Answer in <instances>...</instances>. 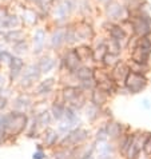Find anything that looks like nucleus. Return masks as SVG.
<instances>
[{"instance_id": "obj_1", "label": "nucleus", "mask_w": 151, "mask_h": 159, "mask_svg": "<svg viewBox=\"0 0 151 159\" xmlns=\"http://www.w3.org/2000/svg\"><path fill=\"white\" fill-rule=\"evenodd\" d=\"M78 2L79 0H60V2L54 3L51 8L50 16L57 25H66L68 17L74 12L78 11Z\"/></svg>"}, {"instance_id": "obj_2", "label": "nucleus", "mask_w": 151, "mask_h": 159, "mask_svg": "<svg viewBox=\"0 0 151 159\" xmlns=\"http://www.w3.org/2000/svg\"><path fill=\"white\" fill-rule=\"evenodd\" d=\"M103 14L106 19L114 23H122L124 20L130 19V11L123 0H112L103 7Z\"/></svg>"}, {"instance_id": "obj_3", "label": "nucleus", "mask_w": 151, "mask_h": 159, "mask_svg": "<svg viewBox=\"0 0 151 159\" xmlns=\"http://www.w3.org/2000/svg\"><path fill=\"white\" fill-rule=\"evenodd\" d=\"M151 58V36L138 38L135 47L131 50V60L136 63L149 64Z\"/></svg>"}, {"instance_id": "obj_4", "label": "nucleus", "mask_w": 151, "mask_h": 159, "mask_svg": "<svg viewBox=\"0 0 151 159\" xmlns=\"http://www.w3.org/2000/svg\"><path fill=\"white\" fill-rule=\"evenodd\" d=\"M130 23L132 35L138 38L151 36V15H131Z\"/></svg>"}, {"instance_id": "obj_5", "label": "nucleus", "mask_w": 151, "mask_h": 159, "mask_svg": "<svg viewBox=\"0 0 151 159\" xmlns=\"http://www.w3.org/2000/svg\"><path fill=\"white\" fill-rule=\"evenodd\" d=\"M124 86H126L128 92H131V94H138V92H140L142 90H144L146 86H147V78H146L144 74L131 71L126 79Z\"/></svg>"}, {"instance_id": "obj_6", "label": "nucleus", "mask_w": 151, "mask_h": 159, "mask_svg": "<svg viewBox=\"0 0 151 159\" xmlns=\"http://www.w3.org/2000/svg\"><path fill=\"white\" fill-rule=\"evenodd\" d=\"M75 28H76V35H78L79 43L94 40L95 31H94L92 24L87 19H82L80 21H76V23H75Z\"/></svg>"}, {"instance_id": "obj_7", "label": "nucleus", "mask_w": 151, "mask_h": 159, "mask_svg": "<svg viewBox=\"0 0 151 159\" xmlns=\"http://www.w3.org/2000/svg\"><path fill=\"white\" fill-rule=\"evenodd\" d=\"M62 63L64 64L66 70H67L70 74H74L79 67L83 66L82 60L79 58V55H78V52L75 48H70V50L66 51L63 59H62Z\"/></svg>"}, {"instance_id": "obj_8", "label": "nucleus", "mask_w": 151, "mask_h": 159, "mask_svg": "<svg viewBox=\"0 0 151 159\" xmlns=\"http://www.w3.org/2000/svg\"><path fill=\"white\" fill-rule=\"evenodd\" d=\"M40 68H39L38 64H28L27 67H24L23 71V76H21V87H30L35 80H38L39 76H40Z\"/></svg>"}, {"instance_id": "obj_9", "label": "nucleus", "mask_w": 151, "mask_h": 159, "mask_svg": "<svg viewBox=\"0 0 151 159\" xmlns=\"http://www.w3.org/2000/svg\"><path fill=\"white\" fill-rule=\"evenodd\" d=\"M130 72H131L130 64L124 63V61L122 60L118 66H115V67L111 70V78L114 79V82L117 83V84H124Z\"/></svg>"}, {"instance_id": "obj_10", "label": "nucleus", "mask_w": 151, "mask_h": 159, "mask_svg": "<svg viewBox=\"0 0 151 159\" xmlns=\"http://www.w3.org/2000/svg\"><path fill=\"white\" fill-rule=\"evenodd\" d=\"M63 44H66V25H57L50 36V47L59 50Z\"/></svg>"}, {"instance_id": "obj_11", "label": "nucleus", "mask_w": 151, "mask_h": 159, "mask_svg": "<svg viewBox=\"0 0 151 159\" xmlns=\"http://www.w3.org/2000/svg\"><path fill=\"white\" fill-rule=\"evenodd\" d=\"M87 135H88V132L86 130H83V129L74 130V131H71L67 136H66V139L63 140V143H62V144H63L64 147H66V144H68V146H78V144L83 143L84 140L87 139Z\"/></svg>"}, {"instance_id": "obj_12", "label": "nucleus", "mask_w": 151, "mask_h": 159, "mask_svg": "<svg viewBox=\"0 0 151 159\" xmlns=\"http://www.w3.org/2000/svg\"><path fill=\"white\" fill-rule=\"evenodd\" d=\"M0 35H2V39L4 42L11 43V44H15V43L25 39L24 31L20 28H16V30H2L0 28Z\"/></svg>"}, {"instance_id": "obj_13", "label": "nucleus", "mask_w": 151, "mask_h": 159, "mask_svg": "<svg viewBox=\"0 0 151 159\" xmlns=\"http://www.w3.org/2000/svg\"><path fill=\"white\" fill-rule=\"evenodd\" d=\"M40 12L36 8H31V7H24L23 12H21V19H23V24L27 25H36L40 20Z\"/></svg>"}, {"instance_id": "obj_14", "label": "nucleus", "mask_w": 151, "mask_h": 159, "mask_svg": "<svg viewBox=\"0 0 151 159\" xmlns=\"http://www.w3.org/2000/svg\"><path fill=\"white\" fill-rule=\"evenodd\" d=\"M32 42H34V54L40 55L44 50V44H46V30H43V28L35 30Z\"/></svg>"}, {"instance_id": "obj_15", "label": "nucleus", "mask_w": 151, "mask_h": 159, "mask_svg": "<svg viewBox=\"0 0 151 159\" xmlns=\"http://www.w3.org/2000/svg\"><path fill=\"white\" fill-rule=\"evenodd\" d=\"M23 24V19L21 16L16 15V14H8L0 23V28L2 30H16Z\"/></svg>"}, {"instance_id": "obj_16", "label": "nucleus", "mask_w": 151, "mask_h": 159, "mask_svg": "<svg viewBox=\"0 0 151 159\" xmlns=\"http://www.w3.org/2000/svg\"><path fill=\"white\" fill-rule=\"evenodd\" d=\"M24 2L27 4L34 6L39 12H40V15L43 17L44 15H50L51 8L54 6L55 0H24Z\"/></svg>"}, {"instance_id": "obj_17", "label": "nucleus", "mask_w": 151, "mask_h": 159, "mask_svg": "<svg viewBox=\"0 0 151 159\" xmlns=\"http://www.w3.org/2000/svg\"><path fill=\"white\" fill-rule=\"evenodd\" d=\"M79 58H80L82 63L86 64L88 61H94V48L92 46H87V44H80V46L75 47Z\"/></svg>"}, {"instance_id": "obj_18", "label": "nucleus", "mask_w": 151, "mask_h": 159, "mask_svg": "<svg viewBox=\"0 0 151 159\" xmlns=\"http://www.w3.org/2000/svg\"><path fill=\"white\" fill-rule=\"evenodd\" d=\"M98 157L99 159H112L114 158V148L112 146L108 144L106 140H99V144L96 146Z\"/></svg>"}, {"instance_id": "obj_19", "label": "nucleus", "mask_w": 151, "mask_h": 159, "mask_svg": "<svg viewBox=\"0 0 151 159\" xmlns=\"http://www.w3.org/2000/svg\"><path fill=\"white\" fill-rule=\"evenodd\" d=\"M10 68H11L10 78L14 80V79H16L21 72H23V70H24V60L21 58H19V56H14L12 60H11Z\"/></svg>"}, {"instance_id": "obj_20", "label": "nucleus", "mask_w": 151, "mask_h": 159, "mask_svg": "<svg viewBox=\"0 0 151 159\" xmlns=\"http://www.w3.org/2000/svg\"><path fill=\"white\" fill-rule=\"evenodd\" d=\"M38 66H39V68H40L42 74H48L55 68L56 60L54 58H51L50 55H46V56H43V58H40V60L38 61Z\"/></svg>"}, {"instance_id": "obj_21", "label": "nucleus", "mask_w": 151, "mask_h": 159, "mask_svg": "<svg viewBox=\"0 0 151 159\" xmlns=\"http://www.w3.org/2000/svg\"><path fill=\"white\" fill-rule=\"evenodd\" d=\"M92 11H94V7L91 4V0H79L78 2V12L83 19L91 17Z\"/></svg>"}, {"instance_id": "obj_22", "label": "nucleus", "mask_w": 151, "mask_h": 159, "mask_svg": "<svg viewBox=\"0 0 151 159\" xmlns=\"http://www.w3.org/2000/svg\"><path fill=\"white\" fill-rule=\"evenodd\" d=\"M72 75L80 82L82 80H88V79H94V70L90 68L86 64H83L82 67H79Z\"/></svg>"}, {"instance_id": "obj_23", "label": "nucleus", "mask_w": 151, "mask_h": 159, "mask_svg": "<svg viewBox=\"0 0 151 159\" xmlns=\"http://www.w3.org/2000/svg\"><path fill=\"white\" fill-rule=\"evenodd\" d=\"M107 98H108V92L103 91L102 88H95L94 92H92V103L98 107H102L106 102H107Z\"/></svg>"}, {"instance_id": "obj_24", "label": "nucleus", "mask_w": 151, "mask_h": 159, "mask_svg": "<svg viewBox=\"0 0 151 159\" xmlns=\"http://www.w3.org/2000/svg\"><path fill=\"white\" fill-rule=\"evenodd\" d=\"M121 61H122L121 55H117V54H111V52H107V54H106V56L103 58V60H102V64H103L106 68L112 70L115 66H118L119 63H121Z\"/></svg>"}, {"instance_id": "obj_25", "label": "nucleus", "mask_w": 151, "mask_h": 159, "mask_svg": "<svg viewBox=\"0 0 151 159\" xmlns=\"http://www.w3.org/2000/svg\"><path fill=\"white\" fill-rule=\"evenodd\" d=\"M106 129H107V134L110 138H119L122 134V125L118 122H110L107 126H106Z\"/></svg>"}, {"instance_id": "obj_26", "label": "nucleus", "mask_w": 151, "mask_h": 159, "mask_svg": "<svg viewBox=\"0 0 151 159\" xmlns=\"http://www.w3.org/2000/svg\"><path fill=\"white\" fill-rule=\"evenodd\" d=\"M107 48H108V52H111V54L121 55L122 51H123V48H124V46H123L121 42L115 40V39L108 38V39H107Z\"/></svg>"}, {"instance_id": "obj_27", "label": "nucleus", "mask_w": 151, "mask_h": 159, "mask_svg": "<svg viewBox=\"0 0 151 159\" xmlns=\"http://www.w3.org/2000/svg\"><path fill=\"white\" fill-rule=\"evenodd\" d=\"M52 86H54V79H52V78L46 79V80H43L40 84H39V87H38V92H39V94H44V92L47 94V92H50V91H51Z\"/></svg>"}, {"instance_id": "obj_28", "label": "nucleus", "mask_w": 151, "mask_h": 159, "mask_svg": "<svg viewBox=\"0 0 151 159\" xmlns=\"http://www.w3.org/2000/svg\"><path fill=\"white\" fill-rule=\"evenodd\" d=\"M12 48H14V52L17 55L25 54L27 50H28V43L25 42V39H24V40H20V42H17L15 44H12Z\"/></svg>"}, {"instance_id": "obj_29", "label": "nucleus", "mask_w": 151, "mask_h": 159, "mask_svg": "<svg viewBox=\"0 0 151 159\" xmlns=\"http://www.w3.org/2000/svg\"><path fill=\"white\" fill-rule=\"evenodd\" d=\"M56 139H57L56 132L52 131V130H48L47 134H46V138H44V142H46V144L48 147H51V146H54V143L56 142Z\"/></svg>"}, {"instance_id": "obj_30", "label": "nucleus", "mask_w": 151, "mask_h": 159, "mask_svg": "<svg viewBox=\"0 0 151 159\" xmlns=\"http://www.w3.org/2000/svg\"><path fill=\"white\" fill-rule=\"evenodd\" d=\"M99 115V108H98V106L95 104H90L87 107V116L90 120H94V119Z\"/></svg>"}, {"instance_id": "obj_31", "label": "nucleus", "mask_w": 151, "mask_h": 159, "mask_svg": "<svg viewBox=\"0 0 151 159\" xmlns=\"http://www.w3.org/2000/svg\"><path fill=\"white\" fill-rule=\"evenodd\" d=\"M52 112H54V116L56 119H62V118H64L66 108L63 107V106H60V104H55L54 107H52Z\"/></svg>"}, {"instance_id": "obj_32", "label": "nucleus", "mask_w": 151, "mask_h": 159, "mask_svg": "<svg viewBox=\"0 0 151 159\" xmlns=\"http://www.w3.org/2000/svg\"><path fill=\"white\" fill-rule=\"evenodd\" d=\"M12 58H14V55H11L8 51H6V50L0 51V63H6V64L10 66Z\"/></svg>"}, {"instance_id": "obj_33", "label": "nucleus", "mask_w": 151, "mask_h": 159, "mask_svg": "<svg viewBox=\"0 0 151 159\" xmlns=\"http://www.w3.org/2000/svg\"><path fill=\"white\" fill-rule=\"evenodd\" d=\"M28 107V99L24 98V96H20V98H17L16 102H15V108L16 110H25Z\"/></svg>"}, {"instance_id": "obj_34", "label": "nucleus", "mask_w": 151, "mask_h": 159, "mask_svg": "<svg viewBox=\"0 0 151 159\" xmlns=\"http://www.w3.org/2000/svg\"><path fill=\"white\" fill-rule=\"evenodd\" d=\"M50 114L48 112H42L40 115L38 116V123L39 125H43V126H46V125H48L50 123Z\"/></svg>"}, {"instance_id": "obj_35", "label": "nucleus", "mask_w": 151, "mask_h": 159, "mask_svg": "<svg viewBox=\"0 0 151 159\" xmlns=\"http://www.w3.org/2000/svg\"><path fill=\"white\" fill-rule=\"evenodd\" d=\"M143 151L146 155H151V135H149L147 138L144 139L143 143Z\"/></svg>"}, {"instance_id": "obj_36", "label": "nucleus", "mask_w": 151, "mask_h": 159, "mask_svg": "<svg viewBox=\"0 0 151 159\" xmlns=\"http://www.w3.org/2000/svg\"><path fill=\"white\" fill-rule=\"evenodd\" d=\"M74 125L75 123H72L71 120H67V119H66V122H63L62 125H59V130L62 132H67L68 130H71V127H72Z\"/></svg>"}, {"instance_id": "obj_37", "label": "nucleus", "mask_w": 151, "mask_h": 159, "mask_svg": "<svg viewBox=\"0 0 151 159\" xmlns=\"http://www.w3.org/2000/svg\"><path fill=\"white\" fill-rule=\"evenodd\" d=\"M98 140H106L108 138V134H107V129L106 127H103V129H100L99 131H98Z\"/></svg>"}, {"instance_id": "obj_38", "label": "nucleus", "mask_w": 151, "mask_h": 159, "mask_svg": "<svg viewBox=\"0 0 151 159\" xmlns=\"http://www.w3.org/2000/svg\"><path fill=\"white\" fill-rule=\"evenodd\" d=\"M32 158H34V159H44V158H46V154L39 150L38 152H35V154H34V157H32Z\"/></svg>"}, {"instance_id": "obj_39", "label": "nucleus", "mask_w": 151, "mask_h": 159, "mask_svg": "<svg viewBox=\"0 0 151 159\" xmlns=\"http://www.w3.org/2000/svg\"><path fill=\"white\" fill-rule=\"evenodd\" d=\"M110 2H112V0H95V3L99 4V6H102V7H104L106 4H108Z\"/></svg>"}, {"instance_id": "obj_40", "label": "nucleus", "mask_w": 151, "mask_h": 159, "mask_svg": "<svg viewBox=\"0 0 151 159\" xmlns=\"http://www.w3.org/2000/svg\"><path fill=\"white\" fill-rule=\"evenodd\" d=\"M142 103H143L144 108H151V102L149 99H143V100H142Z\"/></svg>"}, {"instance_id": "obj_41", "label": "nucleus", "mask_w": 151, "mask_h": 159, "mask_svg": "<svg viewBox=\"0 0 151 159\" xmlns=\"http://www.w3.org/2000/svg\"><path fill=\"white\" fill-rule=\"evenodd\" d=\"M4 84H6V79H4V76L0 74V90L4 87Z\"/></svg>"}, {"instance_id": "obj_42", "label": "nucleus", "mask_w": 151, "mask_h": 159, "mask_svg": "<svg viewBox=\"0 0 151 159\" xmlns=\"http://www.w3.org/2000/svg\"><path fill=\"white\" fill-rule=\"evenodd\" d=\"M123 2H124V3H127V2H130V0H123Z\"/></svg>"}, {"instance_id": "obj_43", "label": "nucleus", "mask_w": 151, "mask_h": 159, "mask_svg": "<svg viewBox=\"0 0 151 159\" xmlns=\"http://www.w3.org/2000/svg\"><path fill=\"white\" fill-rule=\"evenodd\" d=\"M0 51H2V44H0Z\"/></svg>"}, {"instance_id": "obj_44", "label": "nucleus", "mask_w": 151, "mask_h": 159, "mask_svg": "<svg viewBox=\"0 0 151 159\" xmlns=\"http://www.w3.org/2000/svg\"><path fill=\"white\" fill-rule=\"evenodd\" d=\"M56 2H60V0H55V3H56Z\"/></svg>"}]
</instances>
